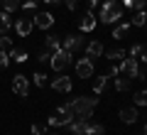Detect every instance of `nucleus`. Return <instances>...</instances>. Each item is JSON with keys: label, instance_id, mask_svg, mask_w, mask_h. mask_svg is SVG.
<instances>
[{"label": "nucleus", "instance_id": "nucleus-15", "mask_svg": "<svg viewBox=\"0 0 147 135\" xmlns=\"http://www.w3.org/2000/svg\"><path fill=\"white\" fill-rule=\"evenodd\" d=\"M100 54H103V44H100L98 39H93L88 47H86V57H88V59H98Z\"/></svg>", "mask_w": 147, "mask_h": 135}, {"label": "nucleus", "instance_id": "nucleus-42", "mask_svg": "<svg viewBox=\"0 0 147 135\" xmlns=\"http://www.w3.org/2000/svg\"><path fill=\"white\" fill-rule=\"evenodd\" d=\"M145 27H147V22H145Z\"/></svg>", "mask_w": 147, "mask_h": 135}, {"label": "nucleus", "instance_id": "nucleus-7", "mask_svg": "<svg viewBox=\"0 0 147 135\" xmlns=\"http://www.w3.org/2000/svg\"><path fill=\"white\" fill-rule=\"evenodd\" d=\"M120 74H125V76H130V79H140L137 59H132V57H125V59H123V64H120Z\"/></svg>", "mask_w": 147, "mask_h": 135}, {"label": "nucleus", "instance_id": "nucleus-25", "mask_svg": "<svg viewBox=\"0 0 147 135\" xmlns=\"http://www.w3.org/2000/svg\"><path fill=\"white\" fill-rule=\"evenodd\" d=\"M32 135H49V125L47 123H34L32 125Z\"/></svg>", "mask_w": 147, "mask_h": 135}, {"label": "nucleus", "instance_id": "nucleus-38", "mask_svg": "<svg viewBox=\"0 0 147 135\" xmlns=\"http://www.w3.org/2000/svg\"><path fill=\"white\" fill-rule=\"evenodd\" d=\"M140 59H142V62L147 64V47H142V54H140Z\"/></svg>", "mask_w": 147, "mask_h": 135}, {"label": "nucleus", "instance_id": "nucleus-4", "mask_svg": "<svg viewBox=\"0 0 147 135\" xmlns=\"http://www.w3.org/2000/svg\"><path fill=\"white\" fill-rule=\"evenodd\" d=\"M71 57H74L71 52H66L64 47H59L57 52H52V59H49V64H52L54 71H64V69L71 64Z\"/></svg>", "mask_w": 147, "mask_h": 135}, {"label": "nucleus", "instance_id": "nucleus-22", "mask_svg": "<svg viewBox=\"0 0 147 135\" xmlns=\"http://www.w3.org/2000/svg\"><path fill=\"white\" fill-rule=\"evenodd\" d=\"M145 22H147V12H145V10H135V15H132V22H130V25L142 27Z\"/></svg>", "mask_w": 147, "mask_h": 135}, {"label": "nucleus", "instance_id": "nucleus-36", "mask_svg": "<svg viewBox=\"0 0 147 135\" xmlns=\"http://www.w3.org/2000/svg\"><path fill=\"white\" fill-rule=\"evenodd\" d=\"M49 59H52V52H42L39 54V62H49Z\"/></svg>", "mask_w": 147, "mask_h": 135}, {"label": "nucleus", "instance_id": "nucleus-5", "mask_svg": "<svg viewBox=\"0 0 147 135\" xmlns=\"http://www.w3.org/2000/svg\"><path fill=\"white\" fill-rule=\"evenodd\" d=\"M12 91H15L20 98H27V94H30V79H25L22 74L12 76Z\"/></svg>", "mask_w": 147, "mask_h": 135}, {"label": "nucleus", "instance_id": "nucleus-41", "mask_svg": "<svg viewBox=\"0 0 147 135\" xmlns=\"http://www.w3.org/2000/svg\"><path fill=\"white\" fill-rule=\"evenodd\" d=\"M34 3H39V0H34Z\"/></svg>", "mask_w": 147, "mask_h": 135}, {"label": "nucleus", "instance_id": "nucleus-40", "mask_svg": "<svg viewBox=\"0 0 147 135\" xmlns=\"http://www.w3.org/2000/svg\"><path fill=\"white\" fill-rule=\"evenodd\" d=\"M142 133H145V135H147V125H145V130H142Z\"/></svg>", "mask_w": 147, "mask_h": 135}, {"label": "nucleus", "instance_id": "nucleus-21", "mask_svg": "<svg viewBox=\"0 0 147 135\" xmlns=\"http://www.w3.org/2000/svg\"><path fill=\"white\" fill-rule=\"evenodd\" d=\"M115 88H118V91H127V88H130V76H125V74H118V79H115Z\"/></svg>", "mask_w": 147, "mask_h": 135}, {"label": "nucleus", "instance_id": "nucleus-14", "mask_svg": "<svg viewBox=\"0 0 147 135\" xmlns=\"http://www.w3.org/2000/svg\"><path fill=\"white\" fill-rule=\"evenodd\" d=\"M120 120L127 125H132L137 120V106H127V108H120Z\"/></svg>", "mask_w": 147, "mask_h": 135}, {"label": "nucleus", "instance_id": "nucleus-12", "mask_svg": "<svg viewBox=\"0 0 147 135\" xmlns=\"http://www.w3.org/2000/svg\"><path fill=\"white\" fill-rule=\"evenodd\" d=\"M12 25H15V30H17V35H20V37H27L32 30H34V22H32V17H22V20H15Z\"/></svg>", "mask_w": 147, "mask_h": 135}, {"label": "nucleus", "instance_id": "nucleus-11", "mask_svg": "<svg viewBox=\"0 0 147 135\" xmlns=\"http://www.w3.org/2000/svg\"><path fill=\"white\" fill-rule=\"evenodd\" d=\"M96 15H93V10H86L84 15H81V20H79V27H81V32H93L96 30Z\"/></svg>", "mask_w": 147, "mask_h": 135}, {"label": "nucleus", "instance_id": "nucleus-33", "mask_svg": "<svg viewBox=\"0 0 147 135\" xmlns=\"http://www.w3.org/2000/svg\"><path fill=\"white\" fill-rule=\"evenodd\" d=\"M25 10L27 12H34L37 10V3H34V0H25Z\"/></svg>", "mask_w": 147, "mask_h": 135}, {"label": "nucleus", "instance_id": "nucleus-27", "mask_svg": "<svg viewBox=\"0 0 147 135\" xmlns=\"http://www.w3.org/2000/svg\"><path fill=\"white\" fill-rule=\"evenodd\" d=\"M86 135H103V125H100V123H91V120H88V130H86Z\"/></svg>", "mask_w": 147, "mask_h": 135}, {"label": "nucleus", "instance_id": "nucleus-39", "mask_svg": "<svg viewBox=\"0 0 147 135\" xmlns=\"http://www.w3.org/2000/svg\"><path fill=\"white\" fill-rule=\"evenodd\" d=\"M44 3H49V5H54V3H59V0H44Z\"/></svg>", "mask_w": 147, "mask_h": 135}, {"label": "nucleus", "instance_id": "nucleus-9", "mask_svg": "<svg viewBox=\"0 0 147 135\" xmlns=\"http://www.w3.org/2000/svg\"><path fill=\"white\" fill-rule=\"evenodd\" d=\"M76 74H79L81 79H91L93 76V59H79L76 62Z\"/></svg>", "mask_w": 147, "mask_h": 135}, {"label": "nucleus", "instance_id": "nucleus-32", "mask_svg": "<svg viewBox=\"0 0 147 135\" xmlns=\"http://www.w3.org/2000/svg\"><path fill=\"white\" fill-rule=\"evenodd\" d=\"M140 54H142V44H132V47H130V57L132 59H140Z\"/></svg>", "mask_w": 147, "mask_h": 135}, {"label": "nucleus", "instance_id": "nucleus-8", "mask_svg": "<svg viewBox=\"0 0 147 135\" xmlns=\"http://www.w3.org/2000/svg\"><path fill=\"white\" fill-rule=\"evenodd\" d=\"M32 22H34V27H39V30H49V27L54 25V15L52 12H34Z\"/></svg>", "mask_w": 147, "mask_h": 135}, {"label": "nucleus", "instance_id": "nucleus-20", "mask_svg": "<svg viewBox=\"0 0 147 135\" xmlns=\"http://www.w3.org/2000/svg\"><path fill=\"white\" fill-rule=\"evenodd\" d=\"M10 59H12V62H17V64H25L30 57H27L25 49H10Z\"/></svg>", "mask_w": 147, "mask_h": 135}, {"label": "nucleus", "instance_id": "nucleus-26", "mask_svg": "<svg viewBox=\"0 0 147 135\" xmlns=\"http://www.w3.org/2000/svg\"><path fill=\"white\" fill-rule=\"evenodd\" d=\"M135 106L137 108H140V106H147V88H142V91L135 94Z\"/></svg>", "mask_w": 147, "mask_h": 135}, {"label": "nucleus", "instance_id": "nucleus-37", "mask_svg": "<svg viewBox=\"0 0 147 135\" xmlns=\"http://www.w3.org/2000/svg\"><path fill=\"white\" fill-rule=\"evenodd\" d=\"M96 5H98V0H86V10H93Z\"/></svg>", "mask_w": 147, "mask_h": 135}, {"label": "nucleus", "instance_id": "nucleus-35", "mask_svg": "<svg viewBox=\"0 0 147 135\" xmlns=\"http://www.w3.org/2000/svg\"><path fill=\"white\" fill-rule=\"evenodd\" d=\"M118 74H120V66H118V64H113V66H110V71H108V76H118Z\"/></svg>", "mask_w": 147, "mask_h": 135}, {"label": "nucleus", "instance_id": "nucleus-28", "mask_svg": "<svg viewBox=\"0 0 147 135\" xmlns=\"http://www.w3.org/2000/svg\"><path fill=\"white\" fill-rule=\"evenodd\" d=\"M0 3L5 7V12H15L17 7H20V0H0Z\"/></svg>", "mask_w": 147, "mask_h": 135}, {"label": "nucleus", "instance_id": "nucleus-18", "mask_svg": "<svg viewBox=\"0 0 147 135\" xmlns=\"http://www.w3.org/2000/svg\"><path fill=\"white\" fill-rule=\"evenodd\" d=\"M127 32H130V22H123L113 30V39H123V37H127Z\"/></svg>", "mask_w": 147, "mask_h": 135}, {"label": "nucleus", "instance_id": "nucleus-19", "mask_svg": "<svg viewBox=\"0 0 147 135\" xmlns=\"http://www.w3.org/2000/svg\"><path fill=\"white\" fill-rule=\"evenodd\" d=\"M147 0H123V7H127V10H145Z\"/></svg>", "mask_w": 147, "mask_h": 135}, {"label": "nucleus", "instance_id": "nucleus-10", "mask_svg": "<svg viewBox=\"0 0 147 135\" xmlns=\"http://www.w3.org/2000/svg\"><path fill=\"white\" fill-rule=\"evenodd\" d=\"M52 88H54V91H59V94H69V91L74 88V81L66 76V74H61V76H57L52 81Z\"/></svg>", "mask_w": 147, "mask_h": 135}, {"label": "nucleus", "instance_id": "nucleus-29", "mask_svg": "<svg viewBox=\"0 0 147 135\" xmlns=\"http://www.w3.org/2000/svg\"><path fill=\"white\" fill-rule=\"evenodd\" d=\"M0 49H3V52H10L12 49V39L7 35H0Z\"/></svg>", "mask_w": 147, "mask_h": 135}, {"label": "nucleus", "instance_id": "nucleus-13", "mask_svg": "<svg viewBox=\"0 0 147 135\" xmlns=\"http://www.w3.org/2000/svg\"><path fill=\"white\" fill-rule=\"evenodd\" d=\"M69 130H71L74 135H86V130H88V120H84V118H74L71 123H69Z\"/></svg>", "mask_w": 147, "mask_h": 135}, {"label": "nucleus", "instance_id": "nucleus-17", "mask_svg": "<svg viewBox=\"0 0 147 135\" xmlns=\"http://www.w3.org/2000/svg\"><path fill=\"white\" fill-rule=\"evenodd\" d=\"M108 74H105V76H98V79H96V81H93V94H103V91H105V86H108Z\"/></svg>", "mask_w": 147, "mask_h": 135}, {"label": "nucleus", "instance_id": "nucleus-24", "mask_svg": "<svg viewBox=\"0 0 147 135\" xmlns=\"http://www.w3.org/2000/svg\"><path fill=\"white\" fill-rule=\"evenodd\" d=\"M59 47H61L59 37H57V35H49V37H47V49H49V52H57Z\"/></svg>", "mask_w": 147, "mask_h": 135}, {"label": "nucleus", "instance_id": "nucleus-3", "mask_svg": "<svg viewBox=\"0 0 147 135\" xmlns=\"http://www.w3.org/2000/svg\"><path fill=\"white\" fill-rule=\"evenodd\" d=\"M74 120V111H71V106H61V108H57L52 115H49V120H47V125L49 128H59V125H69Z\"/></svg>", "mask_w": 147, "mask_h": 135}, {"label": "nucleus", "instance_id": "nucleus-6", "mask_svg": "<svg viewBox=\"0 0 147 135\" xmlns=\"http://www.w3.org/2000/svg\"><path fill=\"white\" fill-rule=\"evenodd\" d=\"M66 52H71V54H76V52H81L84 49V37L81 35H69V37H64V44H61Z\"/></svg>", "mask_w": 147, "mask_h": 135}, {"label": "nucleus", "instance_id": "nucleus-23", "mask_svg": "<svg viewBox=\"0 0 147 135\" xmlns=\"http://www.w3.org/2000/svg\"><path fill=\"white\" fill-rule=\"evenodd\" d=\"M105 57L110 59V62H118V59H125V49H108V52H105Z\"/></svg>", "mask_w": 147, "mask_h": 135}, {"label": "nucleus", "instance_id": "nucleus-34", "mask_svg": "<svg viewBox=\"0 0 147 135\" xmlns=\"http://www.w3.org/2000/svg\"><path fill=\"white\" fill-rule=\"evenodd\" d=\"M64 3H66L69 10H76V7H79V0H64Z\"/></svg>", "mask_w": 147, "mask_h": 135}, {"label": "nucleus", "instance_id": "nucleus-30", "mask_svg": "<svg viewBox=\"0 0 147 135\" xmlns=\"http://www.w3.org/2000/svg\"><path fill=\"white\" fill-rule=\"evenodd\" d=\"M32 81H34V83H37V86H39V88H44V86H47V74L37 71L34 76H32Z\"/></svg>", "mask_w": 147, "mask_h": 135}, {"label": "nucleus", "instance_id": "nucleus-16", "mask_svg": "<svg viewBox=\"0 0 147 135\" xmlns=\"http://www.w3.org/2000/svg\"><path fill=\"white\" fill-rule=\"evenodd\" d=\"M12 27V17L10 12H0V35H7V30Z\"/></svg>", "mask_w": 147, "mask_h": 135}, {"label": "nucleus", "instance_id": "nucleus-31", "mask_svg": "<svg viewBox=\"0 0 147 135\" xmlns=\"http://www.w3.org/2000/svg\"><path fill=\"white\" fill-rule=\"evenodd\" d=\"M12 59H10V52H3L0 49V69H7V64H10Z\"/></svg>", "mask_w": 147, "mask_h": 135}, {"label": "nucleus", "instance_id": "nucleus-43", "mask_svg": "<svg viewBox=\"0 0 147 135\" xmlns=\"http://www.w3.org/2000/svg\"><path fill=\"white\" fill-rule=\"evenodd\" d=\"M145 88H147V86H145Z\"/></svg>", "mask_w": 147, "mask_h": 135}, {"label": "nucleus", "instance_id": "nucleus-2", "mask_svg": "<svg viewBox=\"0 0 147 135\" xmlns=\"http://www.w3.org/2000/svg\"><path fill=\"white\" fill-rule=\"evenodd\" d=\"M120 17H123V7L118 5L115 0H105L103 7H100V20H103V25H113Z\"/></svg>", "mask_w": 147, "mask_h": 135}, {"label": "nucleus", "instance_id": "nucleus-1", "mask_svg": "<svg viewBox=\"0 0 147 135\" xmlns=\"http://www.w3.org/2000/svg\"><path fill=\"white\" fill-rule=\"evenodd\" d=\"M69 106H71V111H74V118L91 120V118H93V108L98 106V98H86V96H79V98H74Z\"/></svg>", "mask_w": 147, "mask_h": 135}]
</instances>
